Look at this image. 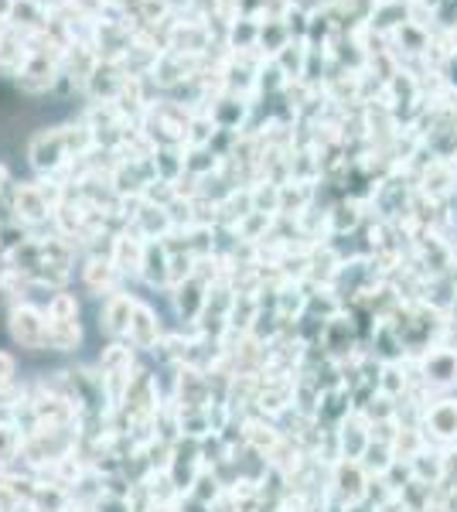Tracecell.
Returning <instances> with one entry per match:
<instances>
[{"instance_id": "6da1fadb", "label": "cell", "mask_w": 457, "mask_h": 512, "mask_svg": "<svg viewBox=\"0 0 457 512\" xmlns=\"http://www.w3.org/2000/svg\"><path fill=\"white\" fill-rule=\"evenodd\" d=\"M28 158L38 175H55L58 168H65V164L76 158V154H72V144H69V127L38 130L28 144Z\"/></svg>"}, {"instance_id": "7a4b0ae2", "label": "cell", "mask_w": 457, "mask_h": 512, "mask_svg": "<svg viewBox=\"0 0 457 512\" xmlns=\"http://www.w3.org/2000/svg\"><path fill=\"white\" fill-rule=\"evenodd\" d=\"M7 328H11V338L28 352H41L48 349V318L45 308L31 301H14L11 315H7Z\"/></svg>"}, {"instance_id": "3957f363", "label": "cell", "mask_w": 457, "mask_h": 512, "mask_svg": "<svg viewBox=\"0 0 457 512\" xmlns=\"http://www.w3.org/2000/svg\"><path fill=\"white\" fill-rule=\"evenodd\" d=\"M11 209L21 226H38V222H45L55 212V195L45 185H18Z\"/></svg>"}, {"instance_id": "277c9868", "label": "cell", "mask_w": 457, "mask_h": 512, "mask_svg": "<svg viewBox=\"0 0 457 512\" xmlns=\"http://www.w3.org/2000/svg\"><path fill=\"white\" fill-rule=\"evenodd\" d=\"M423 431L434 437L437 444H457V400L454 396H440L423 414Z\"/></svg>"}, {"instance_id": "5b68a950", "label": "cell", "mask_w": 457, "mask_h": 512, "mask_svg": "<svg viewBox=\"0 0 457 512\" xmlns=\"http://www.w3.org/2000/svg\"><path fill=\"white\" fill-rule=\"evenodd\" d=\"M127 338L134 349H157V342H161V318H157V311L151 304L137 301L134 304V315H130V328H127Z\"/></svg>"}, {"instance_id": "8992f818", "label": "cell", "mask_w": 457, "mask_h": 512, "mask_svg": "<svg viewBox=\"0 0 457 512\" xmlns=\"http://www.w3.org/2000/svg\"><path fill=\"white\" fill-rule=\"evenodd\" d=\"M423 369V383L427 386H454L457 383V352L434 345L420 362Z\"/></svg>"}, {"instance_id": "52a82bcc", "label": "cell", "mask_w": 457, "mask_h": 512, "mask_svg": "<svg viewBox=\"0 0 457 512\" xmlns=\"http://www.w3.org/2000/svg\"><path fill=\"white\" fill-rule=\"evenodd\" d=\"M144 246H147V239L130 236V233L113 239L110 260H113V267L120 270V277H140V267H144Z\"/></svg>"}, {"instance_id": "ba28073f", "label": "cell", "mask_w": 457, "mask_h": 512, "mask_svg": "<svg viewBox=\"0 0 457 512\" xmlns=\"http://www.w3.org/2000/svg\"><path fill=\"white\" fill-rule=\"evenodd\" d=\"M140 277L147 284H171V253L164 246L161 236H147V246H144V267H140Z\"/></svg>"}, {"instance_id": "9c48e42d", "label": "cell", "mask_w": 457, "mask_h": 512, "mask_svg": "<svg viewBox=\"0 0 457 512\" xmlns=\"http://www.w3.org/2000/svg\"><path fill=\"white\" fill-rule=\"evenodd\" d=\"M174 308H178V315L181 318H188V321H195L198 315L205 311V301H209V294H205V284L198 277H185V280H178L174 284Z\"/></svg>"}, {"instance_id": "30bf717a", "label": "cell", "mask_w": 457, "mask_h": 512, "mask_svg": "<svg viewBox=\"0 0 457 512\" xmlns=\"http://www.w3.org/2000/svg\"><path fill=\"white\" fill-rule=\"evenodd\" d=\"M82 280H86V287H89V291H96V294H116L120 270L113 267L110 256H93V260L82 267Z\"/></svg>"}, {"instance_id": "8fae6325", "label": "cell", "mask_w": 457, "mask_h": 512, "mask_svg": "<svg viewBox=\"0 0 457 512\" xmlns=\"http://www.w3.org/2000/svg\"><path fill=\"white\" fill-rule=\"evenodd\" d=\"M134 304L137 297L130 294H110L103 304V328L110 335H127L130 328V315H134Z\"/></svg>"}, {"instance_id": "7c38bea8", "label": "cell", "mask_w": 457, "mask_h": 512, "mask_svg": "<svg viewBox=\"0 0 457 512\" xmlns=\"http://www.w3.org/2000/svg\"><path fill=\"white\" fill-rule=\"evenodd\" d=\"M24 444H28V434L21 431L18 420H11V417L0 420V472H4L11 461L21 458Z\"/></svg>"}, {"instance_id": "4fadbf2b", "label": "cell", "mask_w": 457, "mask_h": 512, "mask_svg": "<svg viewBox=\"0 0 457 512\" xmlns=\"http://www.w3.org/2000/svg\"><path fill=\"white\" fill-rule=\"evenodd\" d=\"M79 342H82L79 318H72V321H48V349H55V352H76Z\"/></svg>"}, {"instance_id": "5bb4252c", "label": "cell", "mask_w": 457, "mask_h": 512, "mask_svg": "<svg viewBox=\"0 0 457 512\" xmlns=\"http://www.w3.org/2000/svg\"><path fill=\"white\" fill-rule=\"evenodd\" d=\"M18 396V359L0 349V407H11Z\"/></svg>"}, {"instance_id": "9a60e30c", "label": "cell", "mask_w": 457, "mask_h": 512, "mask_svg": "<svg viewBox=\"0 0 457 512\" xmlns=\"http://www.w3.org/2000/svg\"><path fill=\"white\" fill-rule=\"evenodd\" d=\"M7 185H11V171H7V164L0 161V192H4Z\"/></svg>"}, {"instance_id": "2e32d148", "label": "cell", "mask_w": 457, "mask_h": 512, "mask_svg": "<svg viewBox=\"0 0 457 512\" xmlns=\"http://www.w3.org/2000/svg\"><path fill=\"white\" fill-rule=\"evenodd\" d=\"M447 512H457V495H454V502H451V509H447Z\"/></svg>"}, {"instance_id": "e0dca14e", "label": "cell", "mask_w": 457, "mask_h": 512, "mask_svg": "<svg viewBox=\"0 0 457 512\" xmlns=\"http://www.w3.org/2000/svg\"><path fill=\"white\" fill-rule=\"evenodd\" d=\"M406 4H423V0H406Z\"/></svg>"}, {"instance_id": "ac0fdd59", "label": "cell", "mask_w": 457, "mask_h": 512, "mask_svg": "<svg viewBox=\"0 0 457 512\" xmlns=\"http://www.w3.org/2000/svg\"><path fill=\"white\" fill-rule=\"evenodd\" d=\"M287 4H301V0H287Z\"/></svg>"}, {"instance_id": "d6986e66", "label": "cell", "mask_w": 457, "mask_h": 512, "mask_svg": "<svg viewBox=\"0 0 457 512\" xmlns=\"http://www.w3.org/2000/svg\"><path fill=\"white\" fill-rule=\"evenodd\" d=\"M0 256H4V246H0Z\"/></svg>"}]
</instances>
